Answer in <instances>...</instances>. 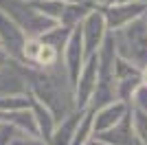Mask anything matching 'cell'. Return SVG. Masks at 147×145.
I'll return each instance as SVG.
<instances>
[{
  "label": "cell",
  "mask_w": 147,
  "mask_h": 145,
  "mask_svg": "<svg viewBox=\"0 0 147 145\" xmlns=\"http://www.w3.org/2000/svg\"><path fill=\"white\" fill-rule=\"evenodd\" d=\"M0 121H2V110H0Z\"/></svg>",
  "instance_id": "9a60e30c"
},
{
  "label": "cell",
  "mask_w": 147,
  "mask_h": 145,
  "mask_svg": "<svg viewBox=\"0 0 147 145\" xmlns=\"http://www.w3.org/2000/svg\"><path fill=\"white\" fill-rule=\"evenodd\" d=\"M33 117H35L37 130H42V136L51 139V134H53V115H51V110L44 103L33 99Z\"/></svg>",
  "instance_id": "9c48e42d"
},
{
  "label": "cell",
  "mask_w": 147,
  "mask_h": 145,
  "mask_svg": "<svg viewBox=\"0 0 147 145\" xmlns=\"http://www.w3.org/2000/svg\"><path fill=\"white\" fill-rule=\"evenodd\" d=\"M136 145H143V143H136Z\"/></svg>",
  "instance_id": "2e32d148"
},
{
  "label": "cell",
  "mask_w": 147,
  "mask_h": 145,
  "mask_svg": "<svg viewBox=\"0 0 147 145\" xmlns=\"http://www.w3.org/2000/svg\"><path fill=\"white\" fill-rule=\"evenodd\" d=\"M84 62H86V55H84V42H81V29L77 24V26H73L70 35H68V42L64 46V66H66V72H68L73 86L77 81V77H79Z\"/></svg>",
  "instance_id": "8992f818"
},
{
  "label": "cell",
  "mask_w": 147,
  "mask_h": 145,
  "mask_svg": "<svg viewBox=\"0 0 147 145\" xmlns=\"http://www.w3.org/2000/svg\"><path fill=\"white\" fill-rule=\"evenodd\" d=\"M129 119H132V125H134V132L138 134V139L147 145V112L134 108V112H129Z\"/></svg>",
  "instance_id": "30bf717a"
},
{
  "label": "cell",
  "mask_w": 147,
  "mask_h": 145,
  "mask_svg": "<svg viewBox=\"0 0 147 145\" xmlns=\"http://www.w3.org/2000/svg\"><path fill=\"white\" fill-rule=\"evenodd\" d=\"M145 11H147V5L141 2V0H117V2L108 5L105 9H101L108 31L121 29V26L129 24L132 20L141 18Z\"/></svg>",
  "instance_id": "3957f363"
},
{
  "label": "cell",
  "mask_w": 147,
  "mask_h": 145,
  "mask_svg": "<svg viewBox=\"0 0 147 145\" xmlns=\"http://www.w3.org/2000/svg\"><path fill=\"white\" fill-rule=\"evenodd\" d=\"M129 99H132V103H134V108L147 112V84H145V81H141V84L136 86Z\"/></svg>",
  "instance_id": "8fae6325"
},
{
  "label": "cell",
  "mask_w": 147,
  "mask_h": 145,
  "mask_svg": "<svg viewBox=\"0 0 147 145\" xmlns=\"http://www.w3.org/2000/svg\"><path fill=\"white\" fill-rule=\"evenodd\" d=\"M127 103L125 101H112L108 103V106H103V108H99L97 117H94V134L103 132V130H110L112 125H117L119 121L123 119V117L127 115Z\"/></svg>",
  "instance_id": "52a82bcc"
},
{
  "label": "cell",
  "mask_w": 147,
  "mask_h": 145,
  "mask_svg": "<svg viewBox=\"0 0 147 145\" xmlns=\"http://www.w3.org/2000/svg\"><path fill=\"white\" fill-rule=\"evenodd\" d=\"M99 141L103 143H112V145H134V134H132V119H129V110L127 115L119 121L117 125H112L110 130L97 134Z\"/></svg>",
  "instance_id": "ba28073f"
},
{
  "label": "cell",
  "mask_w": 147,
  "mask_h": 145,
  "mask_svg": "<svg viewBox=\"0 0 147 145\" xmlns=\"http://www.w3.org/2000/svg\"><path fill=\"white\" fill-rule=\"evenodd\" d=\"M24 42H26V33L20 29L11 18H7L0 11V46L7 51V55L11 60L24 62Z\"/></svg>",
  "instance_id": "5b68a950"
},
{
  "label": "cell",
  "mask_w": 147,
  "mask_h": 145,
  "mask_svg": "<svg viewBox=\"0 0 147 145\" xmlns=\"http://www.w3.org/2000/svg\"><path fill=\"white\" fill-rule=\"evenodd\" d=\"M88 145H108V143H103V141H90Z\"/></svg>",
  "instance_id": "5bb4252c"
},
{
  "label": "cell",
  "mask_w": 147,
  "mask_h": 145,
  "mask_svg": "<svg viewBox=\"0 0 147 145\" xmlns=\"http://www.w3.org/2000/svg\"><path fill=\"white\" fill-rule=\"evenodd\" d=\"M112 33V42H114V53L117 57L134 64L138 70L147 66V22L145 18H136L129 24L121 26Z\"/></svg>",
  "instance_id": "6da1fadb"
},
{
  "label": "cell",
  "mask_w": 147,
  "mask_h": 145,
  "mask_svg": "<svg viewBox=\"0 0 147 145\" xmlns=\"http://www.w3.org/2000/svg\"><path fill=\"white\" fill-rule=\"evenodd\" d=\"M18 145H42V143H37V141H26V143H18Z\"/></svg>",
  "instance_id": "4fadbf2b"
},
{
  "label": "cell",
  "mask_w": 147,
  "mask_h": 145,
  "mask_svg": "<svg viewBox=\"0 0 147 145\" xmlns=\"http://www.w3.org/2000/svg\"><path fill=\"white\" fill-rule=\"evenodd\" d=\"M9 62H11V57L7 55V51H5V48L0 46V68H5L7 64H9Z\"/></svg>",
  "instance_id": "7c38bea8"
},
{
  "label": "cell",
  "mask_w": 147,
  "mask_h": 145,
  "mask_svg": "<svg viewBox=\"0 0 147 145\" xmlns=\"http://www.w3.org/2000/svg\"><path fill=\"white\" fill-rule=\"evenodd\" d=\"M0 11L7 18H11L20 29L26 33V37H40L49 29L55 26V20L46 18L26 0H0Z\"/></svg>",
  "instance_id": "7a4b0ae2"
},
{
  "label": "cell",
  "mask_w": 147,
  "mask_h": 145,
  "mask_svg": "<svg viewBox=\"0 0 147 145\" xmlns=\"http://www.w3.org/2000/svg\"><path fill=\"white\" fill-rule=\"evenodd\" d=\"M81 29V42H84V55L86 60L90 55L97 53V48L101 46L105 33H108V26H105V18L101 9H92V11L86 13V18L79 22Z\"/></svg>",
  "instance_id": "277c9868"
}]
</instances>
